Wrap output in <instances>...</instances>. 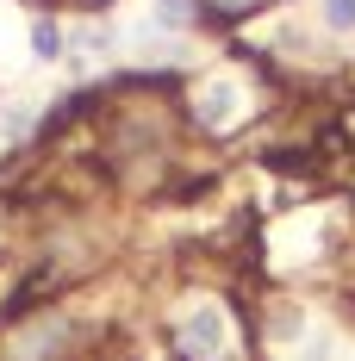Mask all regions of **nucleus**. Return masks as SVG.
<instances>
[{
	"mask_svg": "<svg viewBox=\"0 0 355 361\" xmlns=\"http://www.w3.org/2000/svg\"><path fill=\"white\" fill-rule=\"evenodd\" d=\"M69 355H75V324L56 318V312L25 318L6 336V349H0V361H69Z\"/></svg>",
	"mask_w": 355,
	"mask_h": 361,
	"instance_id": "f03ea898",
	"label": "nucleus"
},
{
	"mask_svg": "<svg viewBox=\"0 0 355 361\" xmlns=\"http://www.w3.org/2000/svg\"><path fill=\"white\" fill-rule=\"evenodd\" d=\"M162 19H169V25H187V19H193V0H162Z\"/></svg>",
	"mask_w": 355,
	"mask_h": 361,
	"instance_id": "39448f33",
	"label": "nucleus"
},
{
	"mask_svg": "<svg viewBox=\"0 0 355 361\" xmlns=\"http://www.w3.org/2000/svg\"><path fill=\"white\" fill-rule=\"evenodd\" d=\"M169 336H175V349L187 361H224L231 355V312L212 305V299H200V305H187L169 324Z\"/></svg>",
	"mask_w": 355,
	"mask_h": 361,
	"instance_id": "f257e3e1",
	"label": "nucleus"
},
{
	"mask_svg": "<svg viewBox=\"0 0 355 361\" xmlns=\"http://www.w3.org/2000/svg\"><path fill=\"white\" fill-rule=\"evenodd\" d=\"M0 243H6V212H0Z\"/></svg>",
	"mask_w": 355,
	"mask_h": 361,
	"instance_id": "6e6552de",
	"label": "nucleus"
},
{
	"mask_svg": "<svg viewBox=\"0 0 355 361\" xmlns=\"http://www.w3.org/2000/svg\"><path fill=\"white\" fill-rule=\"evenodd\" d=\"M324 19H330L337 32H349L355 25V0H324Z\"/></svg>",
	"mask_w": 355,
	"mask_h": 361,
	"instance_id": "20e7f679",
	"label": "nucleus"
},
{
	"mask_svg": "<svg viewBox=\"0 0 355 361\" xmlns=\"http://www.w3.org/2000/svg\"><path fill=\"white\" fill-rule=\"evenodd\" d=\"M193 118H200L206 131H231V125L243 118V94H237V81H224V75L200 81V94H193Z\"/></svg>",
	"mask_w": 355,
	"mask_h": 361,
	"instance_id": "7ed1b4c3",
	"label": "nucleus"
},
{
	"mask_svg": "<svg viewBox=\"0 0 355 361\" xmlns=\"http://www.w3.org/2000/svg\"><path fill=\"white\" fill-rule=\"evenodd\" d=\"M32 44H37V56H56V25H37Z\"/></svg>",
	"mask_w": 355,
	"mask_h": 361,
	"instance_id": "423d86ee",
	"label": "nucleus"
},
{
	"mask_svg": "<svg viewBox=\"0 0 355 361\" xmlns=\"http://www.w3.org/2000/svg\"><path fill=\"white\" fill-rule=\"evenodd\" d=\"M224 13H249V6H268V0H218Z\"/></svg>",
	"mask_w": 355,
	"mask_h": 361,
	"instance_id": "0eeeda50",
	"label": "nucleus"
}]
</instances>
